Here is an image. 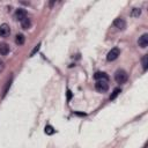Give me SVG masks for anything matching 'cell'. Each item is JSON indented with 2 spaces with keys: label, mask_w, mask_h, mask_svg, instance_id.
<instances>
[{
  "label": "cell",
  "mask_w": 148,
  "mask_h": 148,
  "mask_svg": "<svg viewBox=\"0 0 148 148\" xmlns=\"http://www.w3.org/2000/svg\"><path fill=\"white\" fill-rule=\"evenodd\" d=\"M128 79V75H127V73L124 71V69H118L115 74V80L117 84H125Z\"/></svg>",
  "instance_id": "6da1fadb"
},
{
  "label": "cell",
  "mask_w": 148,
  "mask_h": 148,
  "mask_svg": "<svg viewBox=\"0 0 148 148\" xmlns=\"http://www.w3.org/2000/svg\"><path fill=\"white\" fill-rule=\"evenodd\" d=\"M95 88H96V90L100 92V93H107L108 89H109L108 81H105V80H98V81L95 84Z\"/></svg>",
  "instance_id": "7a4b0ae2"
},
{
  "label": "cell",
  "mask_w": 148,
  "mask_h": 148,
  "mask_svg": "<svg viewBox=\"0 0 148 148\" xmlns=\"http://www.w3.org/2000/svg\"><path fill=\"white\" fill-rule=\"evenodd\" d=\"M119 54H120L119 49H118V48H113V49H111V50L109 51V53H108V56H107V59H108V61H113V60H116V59L118 58Z\"/></svg>",
  "instance_id": "3957f363"
},
{
  "label": "cell",
  "mask_w": 148,
  "mask_h": 148,
  "mask_svg": "<svg viewBox=\"0 0 148 148\" xmlns=\"http://www.w3.org/2000/svg\"><path fill=\"white\" fill-rule=\"evenodd\" d=\"M113 24H115V27H116V28H118L119 30H124V29L126 28V22H125V20H124V19H122V18L116 19V20H115V22H113Z\"/></svg>",
  "instance_id": "277c9868"
},
{
  "label": "cell",
  "mask_w": 148,
  "mask_h": 148,
  "mask_svg": "<svg viewBox=\"0 0 148 148\" xmlns=\"http://www.w3.org/2000/svg\"><path fill=\"white\" fill-rule=\"evenodd\" d=\"M10 33H11V29H10V26H8V24L4 23V24L0 26V36H1V37L8 36Z\"/></svg>",
  "instance_id": "5b68a950"
},
{
  "label": "cell",
  "mask_w": 148,
  "mask_h": 148,
  "mask_svg": "<svg viewBox=\"0 0 148 148\" xmlns=\"http://www.w3.org/2000/svg\"><path fill=\"white\" fill-rule=\"evenodd\" d=\"M138 43H139V46H141L142 49L147 48V46H148V34H143V35L139 38Z\"/></svg>",
  "instance_id": "8992f818"
},
{
  "label": "cell",
  "mask_w": 148,
  "mask_h": 148,
  "mask_svg": "<svg viewBox=\"0 0 148 148\" xmlns=\"http://www.w3.org/2000/svg\"><path fill=\"white\" fill-rule=\"evenodd\" d=\"M27 18V13H26V11L24 10H18L16 12H15V19L18 20V21H22V20H24Z\"/></svg>",
  "instance_id": "52a82bcc"
},
{
  "label": "cell",
  "mask_w": 148,
  "mask_h": 148,
  "mask_svg": "<svg viewBox=\"0 0 148 148\" xmlns=\"http://www.w3.org/2000/svg\"><path fill=\"white\" fill-rule=\"evenodd\" d=\"M94 78L98 81V80H105V81H108V75L104 73V72H97V73H95V75H94Z\"/></svg>",
  "instance_id": "ba28073f"
},
{
  "label": "cell",
  "mask_w": 148,
  "mask_h": 148,
  "mask_svg": "<svg viewBox=\"0 0 148 148\" xmlns=\"http://www.w3.org/2000/svg\"><path fill=\"white\" fill-rule=\"evenodd\" d=\"M8 52H10V46L6 43H1V44H0V54L6 56Z\"/></svg>",
  "instance_id": "9c48e42d"
},
{
  "label": "cell",
  "mask_w": 148,
  "mask_h": 148,
  "mask_svg": "<svg viewBox=\"0 0 148 148\" xmlns=\"http://www.w3.org/2000/svg\"><path fill=\"white\" fill-rule=\"evenodd\" d=\"M21 26H22L23 29H29V28L31 27V21H30V19H29V18H26L24 20H22V21H21Z\"/></svg>",
  "instance_id": "30bf717a"
},
{
  "label": "cell",
  "mask_w": 148,
  "mask_h": 148,
  "mask_svg": "<svg viewBox=\"0 0 148 148\" xmlns=\"http://www.w3.org/2000/svg\"><path fill=\"white\" fill-rule=\"evenodd\" d=\"M24 36L22 35V34H19V35H16V38H15V43L18 44V45H22L23 43H24Z\"/></svg>",
  "instance_id": "8fae6325"
},
{
  "label": "cell",
  "mask_w": 148,
  "mask_h": 148,
  "mask_svg": "<svg viewBox=\"0 0 148 148\" xmlns=\"http://www.w3.org/2000/svg\"><path fill=\"white\" fill-rule=\"evenodd\" d=\"M141 62H142V68H143V71H146V69H147V66H148V56H147V54H145V56L142 57Z\"/></svg>",
  "instance_id": "7c38bea8"
},
{
  "label": "cell",
  "mask_w": 148,
  "mask_h": 148,
  "mask_svg": "<svg viewBox=\"0 0 148 148\" xmlns=\"http://www.w3.org/2000/svg\"><path fill=\"white\" fill-rule=\"evenodd\" d=\"M140 14H141V10H140V8H133V11H132V13H131V16H133V18H139Z\"/></svg>",
  "instance_id": "4fadbf2b"
},
{
  "label": "cell",
  "mask_w": 148,
  "mask_h": 148,
  "mask_svg": "<svg viewBox=\"0 0 148 148\" xmlns=\"http://www.w3.org/2000/svg\"><path fill=\"white\" fill-rule=\"evenodd\" d=\"M54 132H56V131H54V128H53L51 125H48V126H45V133H46L48 135H52Z\"/></svg>",
  "instance_id": "5bb4252c"
},
{
  "label": "cell",
  "mask_w": 148,
  "mask_h": 148,
  "mask_svg": "<svg viewBox=\"0 0 148 148\" xmlns=\"http://www.w3.org/2000/svg\"><path fill=\"white\" fill-rule=\"evenodd\" d=\"M120 92H122V90H120L119 88L115 89V90H113V93H112V95L110 96V100H115V98H116V97H117V96L120 94Z\"/></svg>",
  "instance_id": "9a60e30c"
},
{
  "label": "cell",
  "mask_w": 148,
  "mask_h": 148,
  "mask_svg": "<svg viewBox=\"0 0 148 148\" xmlns=\"http://www.w3.org/2000/svg\"><path fill=\"white\" fill-rule=\"evenodd\" d=\"M39 48H41V43H38V44H37V45L34 48V50L31 51V53H30V56H29V57H34V56H35V53L39 51Z\"/></svg>",
  "instance_id": "2e32d148"
}]
</instances>
